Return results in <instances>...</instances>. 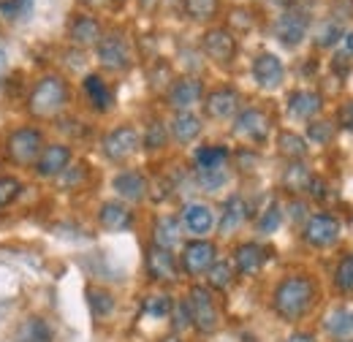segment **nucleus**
<instances>
[{"label":"nucleus","mask_w":353,"mask_h":342,"mask_svg":"<svg viewBox=\"0 0 353 342\" xmlns=\"http://www.w3.org/2000/svg\"><path fill=\"white\" fill-rule=\"evenodd\" d=\"M182 6H185L188 19H193V22H212L218 17L221 0H182Z\"/></svg>","instance_id":"obj_36"},{"label":"nucleus","mask_w":353,"mask_h":342,"mask_svg":"<svg viewBox=\"0 0 353 342\" xmlns=\"http://www.w3.org/2000/svg\"><path fill=\"white\" fill-rule=\"evenodd\" d=\"M334 125L343 130H351L353 133V101H345L337 106V114H334Z\"/></svg>","instance_id":"obj_43"},{"label":"nucleus","mask_w":353,"mask_h":342,"mask_svg":"<svg viewBox=\"0 0 353 342\" xmlns=\"http://www.w3.org/2000/svg\"><path fill=\"white\" fill-rule=\"evenodd\" d=\"M250 74H253V82L261 90H266V92L280 90L283 82H285V66H283V60L274 52H259L253 57Z\"/></svg>","instance_id":"obj_16"},{"label":"nucleus","mask_w":353,"mask_h":342,"mask_svg":"<svg viewBox=\"0 0 353 342\" xmlns=\"http://www.w3.org/2000/svg\"><path fill=\"white\" fill-rule=\"evenodd\" d=\"M41 150H44V133L33 125L11 130L6 139V155L17 166H33L39 161Z\"/></svg>","instance_id":"obj_7"},{"label":"nucleus","mask_w":353,"mask_h":342,"mask_svg":"<svg viewBox=\"0 0 353 342\" xmlns=\"http://www.w3.org/2000/svg\"><path fill=\"white\" fill-rule=\"evenodd\" d=\"M250 220V204L245 201V196L234 193L223 201L221 212H218V234L221 237H234L236 231H242V225Z\"/></svg>","instance_id":"obj_19"},{"label":"nucleus","mask_w":353,"mask_h":342,"mask_svg":"<svg viewBox=\"0 0 353 342\" xmlns=\"http://www.w3.org/2000/svg\"><path fill=\"white\" fill-rule=\"evenodd\" d=\"M343 54H345V57H351L353 54V30L351 33H345V39H343Z\"/></svg>","instance_id":"obj_49"},{"label":"nucleus","mask_w":353,"mask_h":342,"mask_svg":"<svg viewBox=\"0 0 353 342\" xmlns=\"http://www.w3.org/2000/svg\"><path fill=\"white\" fill-rule=\"evenodd\" d=\"M340 342H353V340H340Z\"/></svg>","instance_id":"obj_53"},{"label":"nucleus","mask_w":353,"mask_h":342,"mask_svg":"<svg viewBox=\"0 0 353 342\" xmlns=\"http://www.w3.org/2000/svg\"><path fill=\"white\" fill-rule=\"evenodd\" d=\"M161 342H182V337H179V334H174V332H172V334H166V337H163V340Z\"/></svg>","instance_id":"obj_51"},{"label":"nucleus","mask_w":353,"mask_h":342,"mask_svg":"<svg viewBox=\"0 0 353 342\" xmlns=\"http://www.w3.org/2000/svg\"><path fill=\"white\" fill-rule=\"evenodd\" d=\"M334 136H337V125L332 123V120H310L307 125V139L312 144H318V147H326V144H332L334 141Z\"/></svg>","instance_id":"obj_39"},{"label":"nucleus","mask_w":353,"mask_h":342,"mask_svg":"<svg viewBox=\"0 0 353 342\" xmlns=\"http://www.w3.org/2000/svg\"><path fill=\"white\" fill-rule=\"evenodd\" d=\"M201 106H204V114L210 120H231V117H236V112L242 106V95H239L236 87L221 85L210 90V92H204Z\"/></svg>","instance_id":"obj_13"},{"label":"nucleus","mask_w":353,"mask_h":342,"mask_svg":"<svg viewBox=\"0 0 353 342\" xmlns=\"http://www.w3.org/2000/svg\"><path fill=\"white\" fill-rule=\"evenodd\" d=\"M6 68H8V52H6V43L0 41V82L6 77Z\"/></svg>","instance_id":"obj_48"},{"label":"nucleus","mask_w":353,"mask_h":342,"mask_svg":"<svg viewBox=\"0 0 353 342\" xmlns=\"http://www.w3.org/2000/svg\"><path fill=\"white\" fill-rule=\"evenodd\" d=\"M318 304H321V285L307 272H294V274L280 277L269 296V307L274 318H280L288 326L305 323L318 310Z\"/></svg>","instance_id":"obj_1"},{"label":"nucleus","mask_w":353,"mask_h":342,"mask_svg":"<svg viewBox=\"0 0 353 342\" xmlns=\"http://www.w3.org/2000/svg\"><path fill=\"white\" fill-rule=\"evenodd\" d=\"M95 54H98L101 68L114 71V74H125L133 66L131 43L125 39V33H120V30L101 36V41L95 43Z\"/></svg>","instance_id":"obj_8"},{"label":"nucleus","mask_w":353,"mask_h":342,"mask_svg":"<svg viewBox=\"0 0 353 342\" xmlns=\"http://www.w3.org/2000/svg\"><path fill=\"white\" fill-rule=\"evenodd\" d=\"M283 217H285V212H283V204L272 199V201L266 204L264 210L259 212V217H256V231H259V234H264V237L274 234V231L280 228Z\"/></svg>","instance_id":"obj_34"},{"label":"nucleus","mask_w":353,"mask_h":342,"mask_svg":"<svg viewBox=\"0 0 353 342\" xmlns=\"http://www.w3.org/2000/svg\"><path fill=\"white\" fill-rule=\"evenodd\" d=\"M283 342H318V332H312V329H294Z\"/></svg>","instance_id":"obj_47"},{"label":"nucleus","mask_w":353,"mask_h":342,"mask_svg":"<svg viewBox=\"0 0 353 342\" xmlns=\"http://www.w3.org/2000/svg\"><path fill=\"white\" fill-rule=\"evenodd\" d=\"M236 283V272H234V263L231 261H215L207 272V288L215 291V294H225L231 291V285Z\"/></svg>","instance_id":"obj_32"},{"label":"nucleus","mask_w":353,"mask_h":342,"mask_svg":"<svg viewBox=\"0 0 353 342\" xmlns=\"http://www.w3.org/2000/svg\"><path fill=\"white\" fill-rule=\"evenodd\" d=\"M231 133L253 147L259 144H266L269 136H272V117L269 112L261 109V106H248V109H239L236 117H234V125H231Z\"/></svg>","instance_id":"obj_6"},{"label":"nucleus","mask_w":353,"mask_h":342,"mask_svg":"<svg viewBox=\"0 0 353 342\" xmlns=\"http://www.w3.org/2000/svg\"><path fill=\"white\" fill-rule=\"evenodd\" d=\"M323 92H318V90H307V87H302V90H294L291 95H288V114L294 117V120H315L321 112H323Z\"/></svg>","instance_id":"obj_22"},{"label":"nucleus","mask_w":353,"mask_h":342,"mask_svg":"<svg viewBox=\"0 0 353 342\" xmlns=\"http://www.w3.org/2000/svg\"><path fill=\"white\" fill-rule=\"evenodd\" d=\"M312 177L315 174L307 169L305 161H288V169L283 171V188L288 193H294V196H302V193H307Z\"/></svg>","instance_id":"obj_29"},{"label":"nucleus","mask_w":353,"mask_h":342,"mask_svg":"<svg viewBox=\"0 0 353 342\" xmlns=\"http://www.w3.org/2000/svg\"><path fill=\"white\" fill-rule=\"evenodd\" d=\"M332 19H337V22L353 19V0H334L332 3Z\"/></svg>","instance_id":"obj_44"},{"label":"nucleus","mask_w":353,"mask_h":342,"mask_svg":"<svg viewBox=\"0 0 353 342\" xmlns=\"http://www.w3.org/2000/svg\"><path fill=\"white\" fill-rule=\"evenodd\" d=\"M332 288H334V296H340V299L353 296V253H345L337 261V266L332 272Z\"/></svg>","instance_id":"obj_30"},{"label":"nucleus","mask_w":353,"mask_h":342,"mask_svg":"<svg viewBox=\"0 0 353 342\" xmlns=\"http://www.w3.org/2000/svg\"><path fill=\"white\" fill-rule=\"evenodd\" d=\"M33 11V0H0V17L8 22L25 19Z\"/></svg>","instance_id":"obj_41"},{"label":"nucleus","mask_w":353,"mask_h":342,"mask_svg":"<svg viewBox=\"0 0 353 342\" xmlns=\"http://www.w3.org/2000/svg\"><path fill=\"white\" fill-rule=\"evenodd\" d=\"M321 332L332 342L353 340V304H348V301L334 304L326 312V318L321 321Z\"/></svg>","instance_id":"obj_20"},{"label":"nucleus","mask_w":353,"mask_h":342,"mask_svg":"<svg viewBox=\"0 0 353 342\" xmlns=\"http://www.w3.org/2000/svg\"><path fill=\"white\" fill-rule=\"evenodd\" d=\"M204 133V120L196 112H174L172 123H169V136L176 144H193L199 136Z\"/></svg>","instance_id":"obj_25"},{"label":"nucleus","mask_w":353,"mask_h":342,"mask_svg":"<svg viewBox=\"0 0 353 342\" xmlns=\"http://www.w3.org/2000/svg\"><path fill=\"white\" fill-rule=\"evenodd\" d=\"M310 25H312V19H310V14L305 8H288V11H283L277 17L274 36H277V41L283 43V46H291L294 49V46H299V43L307 39Z\"/></svg>","instance_id":"obj_12"},{"label":"nucleus","mask_w":353,"mask_h":342,"mask_svg":"<svg viewBox=\"0 0 353 342\" xmlns=\"http://www.w3.org/2000/svg\"><path fill=\"white\" fill-rule=\"evenodd\" d=\"M204 92L207 90H204V82L199 77H179L166 90V103L174 112H193V106L201 103Z\"/></svg>","instance_id":"obj_17"},{"label":"nucleus","mask_w":353,"mask_h":342,"mask_svg":"<svg viewBox=\"0 0 353 342\" xmlns=\"http://www.w3.org/2000/svg\"><path fill=\"white\" fill-rule=\"evenodd\" d=\"M182 299H185L188 315H190V329H193L199 337H215V334L221 332L223 312H221V301H218V294H215V291H210V288L201 285V283H193Z\"/></svg>","instance_id":"obj_2"},{"label":"nucleus","mask_w":353,"mask_h":342,"mask_svg":"<svg viewBox=\"0 0 353 342\" xmlns=\"http://www.w3.org/2000/svg\"><path fill=\"white\" fill-rule=\"evenodd\" d=\"M343 39H345V25L337 22V19H326L321 25V30L315 33V46L318 49H332V46H337Z\"/></svg>","instance_id":"obj_37"},{"label":"nucleus","mask_w":353,"mask_h":342,"mask_svg":"<svg viewBox=\"0 0 353 342\" xmlns=\"http://www.w3.org/2000/svg\"><path fill=\"white\" fill-rule=\"evenodd\" d=\"M109 3H114V6H123V3H125V0H109Z\"/></svg>","instance_id":"obj_52"},{"label":"nucleus","mask_w":353,"mask_h":342,"mask_svg":"<svg viewBox=\"0 0 353 342\" xmlns=\"http://www.w3.org/2000/svg\"><path fill=\"white\" fill-rule=\"evenodd\" d=\"M201 52L218 66H231L236 52H239V43L228 28H210L201 36Z\"/></svg>","instance_id":"obj_15"},{"label":"nucleus","mask_w":353,"mask_h":342,"mask_svg":"<svg viewBox=\"0 0 353 342\" xmlns=\"http://www.w3.org/2000/svg\"><path fill=\"white\" fill-rule=\"evenodd\" d=\"M71 166V147L68 144H44L39 161L33 163L41 179H54Z\"/></svg>","instance_id":"obj_21"},{"label":"nucleus","mask_w":353,"mask_h":342,"mask_svg":"<svg viewBox=\"0 0 353 342\" xmlns=\"http://www.w3.org/2000/svg\"><path fill=\"white\" fill-rule=\"evenodd\" d=\"M272 258V248H266L264 242H239L231 253V263L236 277H256L261 269L266 266V261Z\"/></svg>","instance_id":"obj_11"},{"label":"nucleus","mask_w":353,"mask_h":342,"mask_svg":"<svg viewBox=\"0 0 353 342\" xmlns=\"http://www.w3.org/2000/svg\"><path fill=\"white\" fill-rule=\"evenodd\" d=\"M98 225L103 231H128L133 225V210L131 204L114 199V201H103L98 207Z\"/></svg>","instance_id":"obj_23"},{"label":"nucleus","mask_w":353,"mask_h":342,"mask_svg":"<svg viewBox=\"0 0 353 342\" xmlns=\"http://www.w3.org/2000/svg\"><path fill=\"white\" fill-rule=\"evenodd\" d=\"M231 150L225 144H204L193 152V171H210V169H228Z\"/></svg>","instance_id":"obj_28"},{"label":"nucleus","mask_w":353,"mask_h":342,"mask_svg":"<svg viewBox=\"0 0 353 342\" xmlns=\"http://www.w3.org/2000/svg\"><path fill=\"white\" fill-rule=\"evenodd\" d=\"M144 266H147V277L158 285H172L176 283L182 274H179V263H176L174 250H163L158 245H150L147 248V256H144Z\"/></svg>","instance_id":"obj_14"},{"label":"nucleus","mask_w":353,"mask_h":342,"mask_svg":"<svg viewBox=\"0 0 353 342\" xmlns=\"http://www.w3.org/2000/svg\"><path fill=\"white\" fill-rule=\"evenodd\" d=\"M88 296H90V310H92L95 318H109L114 312V304L117 301H114V296L106 288H90Z\"/></svg>","instance_id":"obj_40"},{"label":"nucleus","mask_w":353,"mask_h":342,"mask_svg":"<svg viewBox=\"0 0 353 342\" xmlns=\"http://www.w3.org/2000/svg\"><path fill=\"white\" fill-rule=\"evenodd\" d=\"M112 190L117 193L120 201L125 204H139L150 196V179L136 169H123L112 177Z\"/></svg>","instance_id":"obj_18"},{"label":"nucleus","mask_w":353,"mask_h":342,"mask_svg":"<svg viewBox=\"0 0 353 342\" xmlns=\"http://www.w3.org/2000/svg\"><path fill=\"white\" fill-rule=\"evenodd\" d=\"M158 3H161V0H139V8H141V11H155Z\"/></svg>","instance_id":"obj_50"},{"label":"nucleus","mask_w":353,"mask_h":342,"mask_svg":"<svg viewBox=\"0 0 353 342\" xmlns=\"http://www.w3.org/2000/svg\"><path fill=\"white\" fill-rule=\"evenodd\" d=\"M152 245L163 250H174L182 245V225L174 214H158L152 223Z\"/></svg>","instance_id":"obj_27"},{"label":"nucleus","mask_w":353,"mask_h":342,"mask_svg":"<svg viewBox=\"0 0 353 342\" xmlns=\"http://www.w3.org/2000/svg\"><path fill=\"white\" fill-rule=\"evenodd\" d=\"M307 193H310V199H318V201H323V199L329 196V185H326L321 177H312V179H310Z\"/></svg>","instance_id":"obj_46"},{"label":"nucleus","mask_w":353,"mask_h":342,"mask_svg":"<svg viewBox=\"0 0 353 342\" xmlns=\"http://www.w3.org/2000/svg\"><path fill=\"white\" fill-rule=\"evenodd\" d=\"M288 210H291V212H288V217H291V220H294V223H299V220H302V223H305V220H307V217H310V212H307V204H305V201H302V199H296V196H294V199H291V204H288Z\"/></svg>","instance_id":"obj_45"},{"label":"nucleus","mask_w":353,"mask_h":342,"mask_svg":"<svg viewBox=\"0 0 353 342\" xmlns=\"http://www.w3.org/2000/svg\"><path fill=\"white\" fill-rule=\"evenodd\" d=\"M71 101V87L60 74H44L28 95V112L36 120H54L65 112Z\"/></svg>","instance_id":"obj_3"},{"label":"nucleus","mask_w":353,"mask_h":342,"mask_svg":"<svg viewBox=\"0 0 353 342\" xmlns=\"http://www.w3.org/2000/svg\"><path fill=\"white\" fill-rule=\"evenodd\" d=\"M176 220L182 225V234H190V239H204L207 234L215 231L218 212L207 201H185Z\"/></svg>","instance_id":"obj_10"},{"label":"nucleus","mask_w":353,"mask_h":342,"mask_svg":"<svg viewBox=\"0 0 353 342\" xmlns=\"http://www.w3.org/2000/svg\"><path fill=\"white\" fill-rule=\"evenodd\" d=\"M141 150V133L133 125H117L101 139V152L112 163H125Z\"/></svg>","instance_id":"obj_9"},{"label":"nucleus","mask_w":353,"mask_h":342,"mask_svg":"<svg viewBox=\"0 0 353 342\" xmlns=\"http://www.w3.org/2000/svg\"><path fill=\"white\" fill-rule=\"evenodd\" d=\"M17 342H54V334H52V329H49L44 318L30 315V318L22 321V326L17 332Z\"/></svg>","instance_id":"obj_33"},{"label":"nucleus","mask_w":353,"mask_h":342,"mask_svg":"<svg viewBox=\"0 0 353 342\" xmlns=\"http://www.w3.org/2000/svg\"><path fill=\"white\" fill-rule=\"evenodd\" d=\"M218 261V245L212 239H188L179 245V256H176V263H179V274L182 277H204L210 272V266Z\"/></svg>","instance_id":"obj_5"},{"label":"nucleus","mask_w":353,"mask_h":342,"mask_svg":"<svg viewBox=\"0 0 353 342\" xmlns=\"http://www.w3.org/2000/svg\"><path fill=\"white\" fill-rule=\"evenodd\" d=\"M19 193H22V182L17 177H0V210L17 201Z\"/></svg>","instance_id":"obj_42"},{"label":"nucleus","mask_w":353,"mask_h":342,"mask_svg":"<svg viewBox=\"0 0 353 342\" xmlns=\"http://www.w3.org/2000/svg\"><path fill=\"white\" fill-rule=\"evenodd\" d=\"M169 125L166 123H161V120H152L147 130H144V136H141V147L147 150V152H161V150H166V144H169Z\"/></svg>","instance_id":"obj_35"},{"label":"nucleus","mask_w":353,"mask_h":342,"mask_svg":"<svg viewBox=\"0 0 353 342\" xmlns=\"http://www.w3.org/2000/svg\"><path fill=\"white\" fill-rule=\"evenodd\" d=\"M82 92L88 98V103L98 112V114H106L112 106H114V92L109 82L101 77V74H88L82 79Z\"/></svg>","instance_id":"obj_24"},{"label":"nucleus","mask_w":353,"mask_h":342,"mask_svg":"<svg viewBox=\"0 0 353 342\" xmlns=\"http://www.w3.org/2000/svg\"><path fill=\"white\" fill-rule=\"evenodd\" d=\"M343 237V223L340 217L329 210L312 212L302 223V242L312 250H332Z\"/></svg>","instance_id":"obj_4"},{"label":"nucleus","mask_w":353,"mask_h":342,"mask_svg":"<svg viewBox=\"0 0 353 342\" xmlns=\"http://www.w3.org/2000/svg\"><path fill=\"white\" fill-rule=\"evenodd\" d=\"M101 36H103V28H101V22H98L95 17H90V14H77V17L71 19V25H68V39H71V43H77V46H82V49L95 46V43L101 41Z\"/></svg>","instance_id":"obj_26"},{"label":"nucleus","mask_w":353,"mask_h":342,"mask_svg":"<svg viewBox=\"0 0 353 342\" xmlns=\"http://www.w3.org/2000/svg\"><path fill=\"white\" fill-rule=\"evenodd\" d=\"M172 307H174V299L169 294H152V296H144L141 301V312L150 318H161V321L172 315Z\"/></svg>","instance_id":"obj_38"},{"label":"nucleus","mask_w":353,"mask_h":342,"mask_svg":"<svg viewBox=\"0 0 353 342\" xmlns=\"http://www.w3.org/2000/svg\"><path fill=\"white\" fill-rule=\"evenodd\" d=\"M277 152L285 161H305L310 152L307 139H302L294 130H277Z\"/></svg>","instance_id":"obj_31"}]
</instances>
